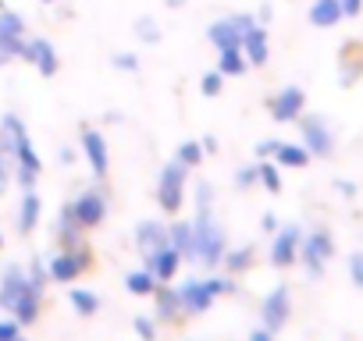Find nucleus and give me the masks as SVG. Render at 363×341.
I'll list each match as a JSON object with an SVG mask.
<instances>
[{
	"instance_id": "nucleus-1",
	"label": "nucleus",
	"mask_w": 363,
	"mask_h": 341,
	"mask_svg": "<svg viewBox=\"0 0 363 341\" xmlns=\"http://www.w3.org/2000/svg\"><path fill=\"white\" fill-rule=\"evenodd\" d=\"M0 132L8 139V149H11V160H15V182L22 189H36L40 182V170H43V160L29 139V128L18 114H4L0 117Z\"/></svg>"
},
{
	"instance_id": "nucleus-2",
	"label": "nucleus",
	"mask_w": 363,
	"mask_h": 341,
	"mask_svg": "<svg viewBox=\"0 0 363 341\" xmlns=\"http://www.w3.org/2000/svg\"><path fill=\"white\" fill-rule=\"evenodd\" d=\"M193 235H196V263L207 270H218L228 253V235L214 207H196L193 214Z\"/></svg>"
},
{
	"instance_id": "nucleus-3",
	"label": "nucleus",
	"mask_w": 363,
	"mask_h": 341,
	"mask_svg": "<svg viewBox=\"0 0 363 341\" xmlns=\"http://www.w3.org/2000/svg\"><path fill=\"white\" fill-rule=\"evenodd\" d=\"M186 185H189V167H182L178 160H167L157 175V207L174 217L186 203Z\"/></svg>"
},
{
	"instance_id": "nucleus-4",
	"label": "nucleus",
	"mask_w": 363,
	"mask_h": 341,
	"mask_svg": "<svg viewBox=\"0 0 363 341\" xmlns=\"http://www.w3.org/2000/svg\"><path fill=\"white\" fill-rule=\"evenodd\" d=\"M331 256H335V238H331L328 228H313L299 238V263L310 277H320L328 270Z\"/></svg>"
},
{
	"instance_id": "nucleus-5",
	"label": "nucleus",
	"mask_w": 363,
	"mask_h": 341,
	"mask_svg": "<svg viewBox=\"0 0 363 341\" xmlns=\"http://www.w3.org/2000/svg\"><path fill=\"white\" fill-rule=\"evenodd\" d=\"M296 125H299V135H303V146H306V153L310 156H331L335 153V132H331V125H328V117L324 114H299L296 117Z\"/></svg>"
},
{
	"instance_id": "nucleus-6",
	"label": "nucleus",
	"mask_w": 363,
	"mask_h": 341,
	"mask_svg": "<svg viewBox=\"0 0 363 341\" xmlns=\"http://www.w3.org/2000/svg\"><path fill=\"white\" fill-rule=\"evenodd\" d=\"M89 267H93V253H89L86 245L61 249V253H54V256L47 260V274H50V281H57V284H72V281H79Z\"/></svg>"
},
{
	"instance_id": "nucleus-7",
	"label": "nucleus",
	"mask_w": 363,
	"mask_h": 341,
	"mask_svg": "<svg viewBox=\"0 0 363 341\" xmlns=\"http://www.w3.org/2000/svg\"><path fill=\"white\" fill-rule=\"evenodd\" d=\"M68 207H72V214H75V221H79L82 231L100 228L104 217H107V196H104L100 189H86V192H79Z\"/></svg>"
},
{
	"instance_id": "nucleus-8",
	"label": "nucleus",
	"mask_w": 363,
	"mask_h": 341,
	"mask_svg": "<svg viewBox=\"0 0 363 341\" xmlns=\"http://www.w3.org/2000/svg\"><path fill=\"white\" fill-rule=\"evenodd\" d=\"M289 316H292V291H289V284H278V288H271V291L264 295V302H260V323L278 334V330L289 323Z\"/></svg>"
},
{
	"instance_id": "nucleus-9",
	"label": "nucleus",
	"mask_w": 363,
	"mask_h": 341,
	"mask_svg": "<svg viewBox=\"0 0 363 341\" xmlns=\"http://www.w3.org/2000/svg\"><path fill=\"white\" fill-rule=\"evenodd\" d=\"M299 238H303L299 224H281L274 231V242H271V267H278V270L296 267L299 263Z\"/></svg>"
},
{
	"instance_id": "nucleus-10",
	"label": "nucleus",
	"mask_w": 363,
	"mask_h": 341,
	"mask_svg": "<svg viewBox=\"0 0 363 341\" xmlns=\"http://www.w3.org/2000/svg\"><path fill=\"white\" fill-rule=\"evenodd\" d=\"M178 306H182V316H203L211 306H214V295L207 288L203 277H186L178 288Z\"/></svg>"
},
{
	"instance_id": "nucleus-11",
	"label": "nucleus",
	"mask_w": 363,
	"mask_h": 341,
	"mask_svg": "<svg viewBox=\"0 0 363 341\" xmlns=\"http://www.w3.org/2000/svg\"><path fill=\"white\" fill-rule=\"evenodd\" d=\"M0 50L11 61L26 54V18L11 8H0Z\"/></svg>"
},
{
	"instance_id": "nucleus-12",
	"label": "nucleus",
	"mask_w": 363,
	"mask_h": 341,
	"mask_svg": "<svg viewBox=\"0 0 363 341\" xmlns=\"http://www.w3.org/2000/svg\"><path fill=\"white\" fill-rule=\"evenodd\" d=\"M26 64H33L43 79H54L57 68H61V57H57V47L47 40V36H33L26 40V54H22Z\"/></svg>"
},
{
	"instance_id": "nucleus-13",
	"label": "nucleus",
	"mask_w": 363,
	"mask_h": 341,
	"mask_svg": "<svg viewBox=\"0 0 363 341\" xmlns=\"http://www.w3.org/2000/svg\"><path fill=\"white\" fill-rule=\"evenodd\" d=\"M79 139H82V153H86V160H89V170H93V178L96 182H104L107 178V170H111V153H107V139L96 132V128H82L79 132Z\"/></svg>"
},
{
	"instance_id": "nucleus-14",
	"label": "nucleus",
	"mask_w": 363,
	"mask_h": 341,
	"mask_svg": "<svg viewBox=\"0 0 363 341\" xmlns=\"http://www.w3.org/2000/svg\"><path fill=\"white\" fill-rule=\"evenodd\" d=\"M303 110H306V93H303L299 86H281V89L271 96V117H274L278 125L296 121Z\"/></svg>"
},
{
	"instance_id": "nucleus-15",
	"label": "nucleus",
	"mask_w": 363,
	"mask_h": 341,
	"mask_svg": "<svg viewBox=\"0 0 363 341\" xmlns=\"http://www.w3.org/2000/svg\"><path fill=\"white\" fill-rule=\"evenodd\" d=\"M239 50L246 54V61H250V68H264L267 64V57H271V36H267V25H250L246 33H242V43H239Z\"/></svg>"
},
{
	"instance_id": "nucleus-16",
	"label": "nucleus",
	"mask_w": 363,
	"mask_h": 341,
	"mask_svg": "<svg viewBox=\"0 0 363 341\" xmlns=\"http://www.w3.org/2000/svg\"><path fill=\"white\" fill-rule=\"evenodd\" d=\"M132 238H135V249H139L143 260H150L157 249L171 245V238H167V224H164V221H139Z\"/></svg>"
},
{
	"instance_id": "nucleus-17",
	"label": "nucleus",
	"mask_w": 363,
	"mask_h": 341,
	"mask_svg": "<svg viewBox=\"0 0 363 341\" xmlns=\"http://www.w3.org/2000/svg\"><path fill=\"white\" fill-rule=\"evenodd\" d=\"M182 263H186V260L178 256V249H174V245H164V249H157V253H153L150 260H143V267H146V270H150V274H153V277H157L160 284L174 281V277H178V267H182Z\"/></svg>"
},
{
	"instance_id": "nucleus-18",
	"label": "nucleus",
	"mask_w": 363,
	"mask_h": 341,
	"mask_svg": "<svg viewBox=\"0 0 363 341\" xmlns=\"http://www.w3.org/2000/svg\"><path fill=\"white\" fill-rule=\"evenodd\" d=\"M29 288V274H26V267L22 263H11L8 270H4V277H0V309H11L15 302H18V295Z\"/></svg>"
},
{
	"instance_id": "nucleus-19",
	"label": "nucleus",
	"mask_w": 363,
	"mask_h": 341,
	"mask_svg": "<svg viewBox=\"0 0 363 341\" xmlns=\"http://www.w3.org/2000/svg\"><path fill=\"white\" fill-rule=\"evenodd\" d=\"M207 40H211L214 50H232V47L242 43V29L235 25L232 15H225V18H214V22L207 25Z\"/></svg>"
},
{
	"instance_id": "nucleus-20",
	"label": "nucleus",
	"mask_w": 363,
	"mask_h": 341,
	"mask_svg": "<svg viewBox=\"0 0 363 341\" xmlns=\"http://www.w3.org/2000/svg\"><path fill=\"white\" fill-rule=\"evenodd\" d=\"M40 306H43V291L29 281V288L18 295V302H15L8 313H11V316H15L22 327H29V323H36V320H40Z\"/></svg>"
},
{
	"instance_id": "nucleus-21",
	"label": "nucleus",
	"mask_w": 363,
	"mask_h": 341,
	"mask_svg": "<svg viewBox=\"0 0 363 341\" xmlns=\"http://www.w3.org/2000/svg\"><path fill=\"white\" fill-rule=\"evenodd\" d=\"M167 238H171V245L178 249L182 260L196 263V235H193V221H171V224H167Z\"/></svg>"
},
{
	"instance_id": "nucleus-22",
	"label": "nucleus",
	"mask_w": 363,
	"mask_h": 341,
	"mask_svg": "<svg viewBox=\"0 0 363 341\" xmlns=\"http://www.w3.org/2000/svg\"><path fill=\"white\" fill-rule=\"evenodd\" d=\"M40 214H43V203H40L36 189H22V203H18V231H22V235H33L36 224H40Z\"/></svg>"
},
{
	"instance_id": "nucleus-23",
	"label": "nucleus",
	"mask_w": 363,
	"mask_h": 341,
	"mask_svg": "<svg viewBox=\"0 0 363 341\" xmlns=\"http://www.w3.org/2000/svg\"><path fill=\"white\" fill-rule=\"evenodd\" d=\"M306 18H310L313 29H335L345 15H342V8H338V0H313L310 11H306Z\"/></svg>"
},
{
	"instance_id": "nucleus-24",
	"label": "nucleus",
	"mask_w": 363,
	"mask_h": 341,
	"mask_svg": "<svg viewBox=\"0 0 363 341\" xmlns=\"http://www.w3.org/2000/svg\"><path fill=\"white\" fill-rule=\"evenodd\" d=\"M153 302H157V316H160V320L174 323V320L182 316V306H178V291L171 288V281H167V284H157V288H153Z\"/></svg>"
},
{
	"instance_id": "nucleus-25",
	"label": "nucleus",
	"mask_w": 363,
	"mask_h": 341,
	"mask_svg": "<svg viewBox=\"0 0 363 341\" xmlns=\"http://www.w3.org/2000/svg\"><path fill=\"white\" fill-rule=\"evenodd\" d=\"M278 167H289V170H296V167H306L313 156L306 153V146H299V142H278V149H274V156H271Z\"/></svg>"
},
{
	"instance_id": "nucleus-26",
	"label": "nucleus",
	"mask_w": 363,
	"mask_h": 341,
	"mask_svg": "<svg viewBox=\"0 0 363 341\" xmlns=\"http://www.w3.org/2000/svg\"><path fill=\"white\" fill-rule=\"evenodd\" d=\"M57 242H61V249H75V245H82V228H79V221H75L72 207H61V221H57Z\"/></svg>"
},
{
	"instance_id": "nucleus-27",
	"label": "nucleus",
	"mask_w": 363,
	"mask_h": 341,
	"mask_svg": "<svg viewBox=\"0 0 363 341\" xmlns=\"http://www.w3.org/2000/svg\"><path fill=\"white\" fill-rule=\"evenodd\" d=\"M218 71H221L225 79H239V75L250 71V61H246V54H242L239 47H232V50H218Z\"/></svg>"
},
{
	"instance_id": "nucleus-28",
	"label": "nucleus",
	"mask_w": 363,
	"mask_h": 341,
	"mask_svg": "<svg viewBox=\"0 0 363 341\" xmlns=\"http://www.w3.org/2000/svg\"><path fill=\"white\" fill-rule=\"evenodd\" d=\"M221 267H225V274H232V277L246 274V270L253 267V245H239V249H228V253H225V260H221Z\"/></svg>"
},
{
	"instance_id": "nucleus-29",
	"label": "nucleus",
	"mask_w": 363,
	"mask_h": 341,
	"mask_svg": "<svg viewBox=\"0 0 363 341\" xmlns=\"http://www.w3.org/2000/svg\"><path fill=\"white\" fill-rule=\"evenodd\" d=\"M157 284H160V281H157L146 267H139V270H128V274H125V291H128V295H139V299H143V295H153V288H157Z\"/></svg>"
},
{
	"instance_id": "nucleus-30",
	"label": "nucleus",
	"mask_w": 363,
	"mask_h": 341,
	"mask_svg": "<svg viewBox=\"0 0 363 341\" xmlns=\"http://www.w3.org/2000/svg\"><path fill=\"white\" fill-rule=\"evenodd\" d=\"M68 302L79 316H96L100 313V295L89 288H68Z\"/></svg>"
},
{
	"instance_id": "nucleus-31",
	"label": "nucleus",
	"mask_w": 363,
	"mask_h": 341,
	"mask_svg": "<svg viewBox=\"0 0 363 341\" xmlns=\"http://www.w3.org/2000/svg\"><path fill=\"white\" fill-rule=\"evenodd\" d=\"M132 33H135V40H139V43H146V47H157V43H160V36H164L153 15H139V18H135V25H132Z\"/></svg>"
},
{
	"instance_id": "nucleus-32",
	"label": "nucleus",
	"mask_w": 363,
	"mask_h": 341,
	"mask_svg": "<svg viewBox=\"0 0 363 341\" xmlns=\"http://www.w3.org/2000/svg\"><path fill=\"white\" fill-rule=\"evenodd\" d=\"M203 156H207V153H203V142H200V139H186V142H178V149H174V160H178L182 167H189V170H193Z\"/></svg>"
},
{
	"instance_id": "nucleus-33",
	"label": "nucleus",
	"mask_w": 363,
	"mask_h": 341,
	"mask_svg": "<svg viewBox=\"0 0 363 341\" xmlns=\"http://www.w3.org/2000/svg\"><path fill=\"white\" fill-rule=\"evenodd\" d=\"M257 170H260L257 185H264L271 196H278V192L285 189V182H281V175H278V163H274V160H260V163H257Z\"/></svg>"
},
{
	"instance_id": "nucleus-34",
	"label": "nucleus",
	"mask_w": 363,
	"mask_h": 341,
	"mask_svg": "<svg viewBox=\"0 0 363 341\" xmlns=\"http://www.w3.org/2000/svg\"><path fill=\"white\" fill-rule=\"evenodd\" d=\"M203 281H207V288H211V295H214V299H221V295H232V291H235V277H232V274H225V277L211 274V277H203Z\"/></svg>"
},
{
	"instance_id": "nucleus-35",
	"label": "nucleus",
	"mask_w": 363,
	"mask_h": 341,
	"mask_svg": "<svg viewBox=\"0 0 363 341\" xmlns=\"http://www.w3.org/2000/svg\"><path fill=\"white\" fill-rule=\"evenodd\" d=\"M221 89H225V75H221L218 68H214V71H207V75H203V82H200V93L214 100V96H221Z\"/></svg>"
},
{
	"instance_id": "nucleus-36",
	"label": "nucleus",
	"mask_w": 363,
	"mask_h": 341,
	"mask_svg": "<svg viewBox=\"0 0 363 341\" xmlns=\"http://www.w3.org/2000/svg\"><path fill=\"white\" fill-rule=\"evenodd\" d=\"M11 178H15V160H11V153H0V196L8 192Z\"/></svg>"
},
{
	"instance_id": "nucleus-37",
	"label": "nucleus",
	"mask_w": 363,
	"mask_h": 341,
	"mask_svg": "<svg viewBox=\"0 0 363 341\" xmlns=\"http://www.w3.org/2000/svg\"><path fill=\"white\" fill-rule=\"evenodd\" d=\"M111 64H114L118 71H128V75H135V71H139V57H135V54H128V50H118V54L111 57Z\"/></svg>"
},
{
	"instance_id": "nucleus-38",
	"label": "nucleus",
	"mask_w": 363,
	"mask_h": 341,
	"mask_svg": "<svg viewBox=\"0 0 363 341\" xmlns=\"http://www.w3.org/2000/svg\"><path fill=\"white\" fill-rule=\"evenodd\" d=\"M257 178H260L257 163H242V167L235 170V185H239V189H250V185H257Z\"/></svg>"
},
{
	"instance_id": "nucleus-39",
	"label": "nucleus",
	"mask_w": 363,
	"mask_h": 341,
	"mask_svg": "<svg viewBox=\"0 0 363 341\" xmlns=\"http://www.w3.org/2000/svg\"><path fill=\"white\" fill-rule=\"evenodd\" d=\"M349 54H352V43H345L342 57H349ZM359 75H363V57H359V61H356L352 68H342V86H352V82H356Z\"/></svg>"
},
{
	"instance_id": "nucleus-40",
	"label": "nucleus",
	"mask_w": 363,
	"mask_h": 341,
	"mask_svg": "<svg viewBox=\"0 0 363 341\" xmlns=\"http://www.w3.org/2000/svg\"><path fill=\"white\" fill-rule=\"evenodd\" d=\"M132 330H135L143 341H157V327H153L150 316H135V320H132Z\"/></svg>"
},
{
	"instance_id": "nucleus-41",
	"label": "nucleus",
	"mask_w": 363,
	"mask_h": 341,
	"mask_svg": "<svg viewBox=\"0 0 363 341\" xmlns=\"http://www.w3.org/2000/svg\"><path fill=\"white\" fill-rule=\"evenodd\" d=\"M349 281L363 288V253H349Z\"/></svg>"
},
{
	"instance_id": "nucleus-42",
	"label": "nucleus",
	"mask_w": 363,
	"mask_h": 341,
	"mask_svg": "<svg viewBox=\"0 0 363 341\" xmlns=\"http://www.w3.org/2000/svg\"><path fill=\"white\" fill-rule=\"evenodd\" d=\"M18 334H22V323H18L15 316L0 320V341H11V337H18Z\"/></svg>"
},
{
	"instance_id": "nucleus-43",
	"label": "nucleus",
	"mask_w": 363,
	"mask_h": 341,
	"mask_svg": "<svg viewBox=\"0 0 363 341\" xmlns=\"http://www.w3.org/2000/svg\"><path fill=\"white\" fill-rule=\"evenodd\" d=\"M338 8L345 18H359L363 15V0H338Z\"/></svg>"
},
{
	"instance_id": "nucleus-44",
	"label": "nucleus",
	"mask_w": 363,
	"mask_h": 341,
	"mask_svg": "<svg viewBox=\"0 0 363 341\" xmlns=\"http://www.w3.org/2000/svg\"><path fill=\"white\" fill-rule=\"evenodd\" d=\"M278 142H281V139H264V142L257 146V156H260V160H271L274 149H278Z\"/></svg>"
},
{
	"instance_id": "nucleus-45",
	"label": "nucleus",
	"mask_w": 363,
	"mask_h": 341,
	"mask_svg": "<svg viewBox=\"0 0 363 341\" xmlns=\"http://www.w3.org/2000/svg\"><path fill=\"white\" fill-rule=\"evenodd\" d=\"M274 337H278V334H274V330H267V327L260 323L257 330H250V337H246V341H274Z\"/></svg>"
},
{
	"instance_id": "nucleus-46",
	"label": "nucleus",
	"mask_w": 363,
	"mask_h": 341,
	"mask_svg": "<svg viewBox=\"0 0 363 341\" xmlns=\"http://www.w3.org/2000/svg\"><path fill=\"white\" fill-rule=\"evenodd\" d=\"M335 189H338L345 200H352V196H356V185H352V182H345V178H338V182H335Z\"/></svg>"
},
{
	"instance_id": "nucleus-47",
	"label": "nucleus",
	"mask_w": 363,
	"mask_h": 341,
	"mask_svg": "<svg viewBox=\"0 0 363 341\" xmlns=\"http://www.w3.org/2000/svg\"><path fill=\"white\" fill-rule=\"evenodd\" d=\"M260 224H264V231H267V235H274V231H278V217H274V214H264V217H260Z\"/></svg>"
},
{
	"instance_id": "nucleus-48",
	"label": "nucleus",
	"mask_w": 363,
	"mask_h": 341,
	"mask_svg": "<svg viewBox=\"0 0 363 341\" xmlns=\"http://www.w3.org/2000/svg\"><path fill=\"white\" fill-rule=\"evenodd\" d=\"M271 15H274V11H271V4H260V11H257V22H260V25H267V22H271Z\"/></svg>"
},
{
	"instance_id": "nucleus-49",
	"label": "nucleus",
	"mask_w": 363,
	"mask_h": 341,
	"mask_svg": "<svg viewBox=\"0 0 363 341\" xmlns=\"http://www.w3.org/2000/svg\"><path fill=\"white\" fill-rule=\"evenodd\" d=\"M200 142H203V153H218V139L214 135H203Z\"/></svg>"
},
{
	"instance_id": "nucleus-50",
	"label": "nucleus",
	"mask_w": 363,
	"mask_h": 341,
	"mask_svg": "<svg viewBox=\"0 0 363 341\" xmlns=\"http://www.w3.org/2000/svg\"><path fill=\"white\" fill-rule=\"evenodd\" d=\"M164 4H167V8H174V11H178V8H182V4H186V0H164Z\"/></svg>"
},
{
	"instance_id": "nucleus-51",
	"label": "nucleus",
	"mask_w": 363,
	"mask_h": 341,
	"mask_svg": "<svg viewBox=\"0 0 363 341\" xmlns=\"http://www.w3.org/2000/svg\"><path fill=\"white\" fill-rule=\"evenodd\" d=\"M0 153H11V149H8V139H4V132H0Z\"/></svg>"
},
{
	"instance_id": "nucleus-52",
	"label": "nucleus",
	"mask_w": 363,
	"mask_h": 341,
	"mask_svg": "<svg viewBox=\"0 0 363 341\" xmlns=\"http://www.w3.org/2000/svg\"><path fill=\"white\" fill-rule=\"evenodd\" d=\"M8 61H11V57H8V54H4V50H0V68H4V64H8Z\"/></svg>"
},
{
	"instance_id": "nucleus-53",
	"label": "nucleus",
	"mask_w": 363,
	"mask_h": 341,
	"mask_svg": "<svg viewBox=\"0 0 363 341\" xmlns=\"http://www.w3.org/2000/svg\"><path fill=\"white\" fill-rule=\"evenodd\" d=\"M40 4H57V0H40Z\"/></svg>"
},
{
	"instance_id": "nucleus-54",
	"label": "nucleus",
	"mask_w": 363,
	"mask_h": 341,
	"mask_svg": "<svg viewBox=\"0 0 363 341\" xmlns=\"http://www.w3.org/2000/svg\"><path fill=\"white\" fill-rule=\"evenodd\" d=\"M11 341H26V337H22V334H18V337H11Z\"/></svg>"
},
{
	"instance_id": "nucleus-55",
	"label": "nucleus",
	"mask_w": 363,
	"mask_h": 341,
	"mask_svg": "<svg viewBox=\"0 0 363 341\" xmlns=\"http://www.w3.org/2000/svg\"><path fill=\"white\" fill-rule=\"evenodd\" d=\"M0 249H4V235H0Z\"/></svg>"
}]
</instances>
